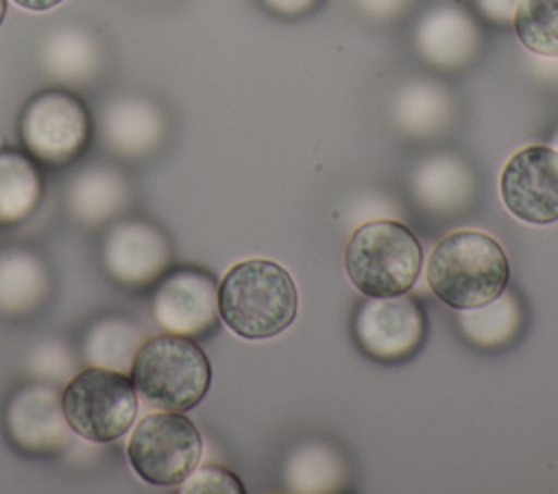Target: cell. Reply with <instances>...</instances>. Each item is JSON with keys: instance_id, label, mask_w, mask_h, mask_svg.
<instances>
[{"instance_id": "cell-1", "label": "cell", "mask_w": 558, "mask_h": 494, "mask_svg": "<svg viewBox=\"0 0 558 494\" xmlns=\"http://www.w3.org/2000/svg\"><path fill=\"white\" fill-rule=\"evenodd\" d=\"M299 292L277 261L253 257L227 270L218 285V316L242 339H268L296 318Z\"/></svg>"}, {"instance_id": "cell-2", "label": "cell", "mask_w": 558, "mask_h": 494, "mask_svg": "<svg viewBox=\"0 0 558 494\" xmlns=\"http://www.w3.org/2000/svg\"><path fill=\"white\" fill-rule=\"evenodd\" d=\"M427 285L438 300L456 311L477 309L499 298L510 281L501 244L482 231L445 235L427 257Z\"/></svg>"}, {"instance_id": "cell-3", "label": "cell", "mask_w": 558, "mask_h": 494, "mask_svg": "<svg viewBox=\"0 0 558 494\" xmlns=\"http://www.w3.org/2000/svg\"><path fill=\"white\" fill-rule=\"evenodd\" d=\"M129 374L140 400L159 411L196 407L211 383L205 350L192 337L177 333L146 339L135 353Z\"/></svg>"}, {"instance_id": "cell-4", "label": "cell", "mask_w": 558, "mask_h": 494, "mask_svg": "<svg viewBox=\"0 0 558 494\" xmlns=\"http://www.w3.org/2000/svg\"><path fill=\"white\" fill-rule=\"evenodd\" d=\"M423 265L416 235L399 220L360 224L344 248V270L357 292L373 298L408 294Z\"/></svg>"}, {"instance_id": "cell-5", "label": "cell", "mask_w": 558, "mask_h": 494, "mask_svg": "<svg viewBox=\"0 0 558 494\" xmlns=\"http://www.w3.org/2000/svg\"><path fill=\"white\" fill-rule=\"evenodd\" d=\"M70 429L89 442H111L124 435L137 413V392L126 372L87 368L70 376L61 392Z\"/></svg>"}, {"instance_id": "cell-6", "label": "cell", "mask_w": 558, "mask_h": 494, "mask_svg": "<svg viewBox=\"0 0 558 494\" xmlns=\"http://www.w3.org/2000/svg\"><path fill=\"white\" fill-rule=\"evenodd\" d=\"M203 437L181 411L144 416L126 444V457L140 479L150 485H181L201 464Z\"/></svg>"}, {"instance_id": "cell-7", "label": "cell", "mask_w": 558, "mask_h": 494, "mask_svg": "<svg viewBox=\"0 0 558 494\" xmlns=\"http://www.w3.org/2000/svg\"><path fill=\"white\" fill-rule=\"evenodd\" d=\"M89 111L70 91L46 89L33 96L20 113L24 148L48 165L74 161L89 141Z\"/></svg>"}, {"instance_id": "cell-8", "label": "cell", "mask_w": 558, "mask_h": 494, "mask_svg": "<svg viewBox=\"0 0 558 494\" xmlns=\"http://www.w3.org/2000/svg\"><path fill=\"white\" fill-rule=\"evenodd\" d=\"M504 207L521 222L547 226L558 220V150L532 144L517 150L499 174Z\"/></svg>"}, {"instance_id": "cell-9", "label": "cell", "mask_w": 558, "mask_h": 494, "mask_svg": "<svg viewBox=\"0 0 558 494\" xmlns=\"http://www.w3.org/2000/svg\"><path fill=\"white\" fill-rule=\"evenodd\" d=\"M427 322L418 302L408 296H364L353 316L357 346L377 361H401L425 339Z\"/></svg>"}, {"instance_id": "cell-10", "label": "cell", "mask_w": 558, "mask_h": 494, "mask_svg": "<svg viewBox=\"0 0 558 494\" xmlns=\"http://www.w3.org/2000/svg\"><path fill=\"white\" fill-rule=\"evenodd\" d=\"M153 316L168 333L203 337L218 322V285L203 270L181 268L166 274L153 296Z\"/></svg>"}, {"instance_id": "cell-11", "label": "cell", "mask_w": 558, "mask_h": 494, "mask_svg": "<svg viewBox=\"0 0 558 494\" xmlns=\"http://www.w3.org/2000/svg\"><path fill=\"white\" fill-rule=\"evenodd\" d=\"M172 248L168 237L144 220L116 222L102 244L107 274L126 287H146L168 268Z\"/></svg>"}, {"instance_id": "cell-12", "label": "cell", "mask_w": 558, "mask_h": 494, "mask_svg": "<svg viewBox=\"0 0 558 494\" xmlns=\"http://www.w3.org/2000/svg\"><path fill=\"white\" fill-rule=\"evenodd\" d=\"M4 429L13 444L22 450H59L70 437L61 392L46 381H35L20 387L7 403Z\"/></svg>"}, {"instance_id": "cell-13", "label": "cell", "mask_w": 558, "mask_h": 494, "mask_svg": "<svg viewBox=\"0 0 558 494\" xmlns=\"http://www.w3.org/2000/svg\"><path fill=\"white\" fill-rule=\"evenodd\" d=\"M161 131L159 111L140 98H120L102 113L105 139L120 155H146L159 141Z\"/></svg>"}, {"instance_id": "cell-14", "label": "cell", "mask_w": 558, "mask_h": 494, "mask_svg": "<svg viewBox=\"0 0 558 494\" xmlns=\"http://www.w3.org/2000/svg\"><path fill=\"white\" fill-rule=\"evenodd\" d=\"M50 292V276L44 261L22 248L0 255V311L22 316L37 309Z\"/></svg>"}, {"instance_id": "cell-15", "label": "cell", "mask_w": 558, "mask_h": 494, "mask_svg": "<svg viewBox=\"0 0 558 494\" xmlns=\"http://www.w3.org/2000/svg\"><path fill=\"white\" fill-rule=\"evenodd\" d=\"M129 196L126 181L111 168L94 165L68 185V207L85 224H100L116 215Z\"/></svg>"}, {"instance_id": "cell-16", "label": "cell", "mask_w": 558, "mask_h": 494, "mask_svg": "<svg viewBox=\"0 0 558 494\" xmlns=\"http://www.w3.org/2000/svg\"><path fill=\"white\" fill-rule=\"evenodd\" d=\"M41 198V176L35 161L17 150H0V226L28 220Z\"/></svg>"}, {"instance_id": "cell-17", "label": "cell", "mask_w": 558, "mask_h": 494, "mask_svg": "<svg viewBox=\"0 0 558 494\" xmlns=\"http://www.w3.org/2000/svg\"><path fill=\"white\" fill-rule=\"evenodd\" d=\"M142 344L144 335L135 322L120 316H105L85 333L83 355L92 366L126 372Z\"/></svg>"}, {"instance_id": "cell-18", "label": "cell", "mask_w": 558, "mask_h": 494, "mask_svg": "<svg viewBox=\"0 0 558 494\" xmlns=\"http://www.w3.org/2000/svg\"><path fill=\"white\" fill-rule=\"evenodd\" d=\"M475 44V28L464 13L438 11L423 22L421 46L425 54L440 63H456L464 59Z\"/></svg>"}, {"instance_id": "cell-19", "label": "cell", "mask_w": 558, "mask_h": 494, "mask_svg": "<svg viewBox=\"0 0 558 494\" xmlns=\"http://www.w3.org/2000/svg\"><path fill=\"white\" fill-rule=\"evenodd\" d=\"M512 26L530 52L558 57V0H517Z\"/></svg>"}, {"instance_id": "cell-20", "label": "cell", "mask_w": 558, "mask_h": 494, "mask_svg": "<svg viewBox=\"0 0 558 494\" xmlns=\"http://www.w3.org/2000/svg\"><path fill=\"white\" fill-rule=\"evenodd\" d=\"M48 72L68 81H81L98 67V48L87 33L63 30L54 35L46 50Z\"/></svg>"}, {"instance_id": "cell-21", "label": "cell", "mask_w": 558, "mask_h": 494, "mask_svg": "<svg viewBox=\"0 0 558 494\" xmlns=\"http://www.w3.org/2000/svg\"><path fill=\"white\" fill-rule=\"evenodd\" d=\"M464 333L480 344H501L517 329V305L506 292L493 302L462 311Z\"/></svg>"}, {"instance_id": "cell-22", "label": "cell", "mask_w": 558, "mask_h": 494, "mask_svg": "<svg viewBox=\"0 0 558 494\" xmlns=\"http://www.w3.org/2000/svg\"><path fill=\"white\" fill-rule=\"evenodd\" d=\"M179 490L185 494H216V492L242 494L244 492L240 479L222 466H196L192 474L179 485Z\"/></svg>"}, {"instance_id": "cell-23", "label": "cell", "mask_w": 558, "mask_h": 494, "mask_svg": "<svg viewBox=\"0 0 558 494\" xmlns=\"http://www.w3.org/2000/svg\"><path fill=\"white\" fill-rule=\"evenodd\" d=\"M517 0H480V7L493 17V20H512Z\"/></svg>"}, {"instance_id": "cell-24", "label": "cell", "mask_w": 558, "mask_h": 494, "mask_svg": "<svg viewBox=\"0 0 558 494\" xmlns=\"http://www.w3.org/2000/svg\"><path fill=\"white\" fill-rule=\"evenodd\" d=\"M266 2L281 13H299V11H305L307 7H312L316 0H266Z\"/></svg>"}, {"instance_id": "cell-25", "label": "cell", "mask_w": 558, "mask_h": 494, "mask_svg": "<svg viewBox=\"0 0 558 494\" xmlns=\"http://www.w3.org/2000/svg\"><path fill=\"white\" fill-rule=\"evenodd\" d=\"M17 7L26 9V11H35V13H41V11H50L54 7H59L63 0H13Z\"/></svg>"}, {"instance_id": "cell-26", "label": "cell", "mask_w": 558, "mask_h": 494, "mask_svg": "<svg viewBox=\"0 0 558 494\" xmlns=\"http://www.w3.org/2000/svg\"><path fill=\"white\" fill-rule=\"evenodd\" d=\"M4 13H7V0H0V24L4 20Z\"/></svg>"}, {"instance_id": "cell-27", "label": "cell", "mask_w": 558, "mask_h": 494, "mask_svg": "<svg viewBox=\"0 0 558 494\" xmlns=\"http://www.w3.org/2000/svg\"><path fill=\"white\" fill-rule=\"evenodd\" d=\"M554 148L558 150V135H556V139H554Z\"/></svg>"}]
</instances>
